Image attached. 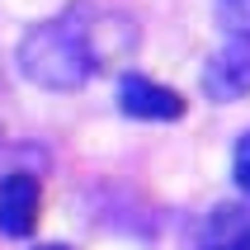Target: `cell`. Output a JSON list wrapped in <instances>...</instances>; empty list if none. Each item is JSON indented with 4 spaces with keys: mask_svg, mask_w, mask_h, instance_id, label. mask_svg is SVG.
<instances>
[{
    "mask_svg": "<svg viewBox=\"0 0 250 250\" xmlns=\"http://www.w3.org/2000/svg\"><path fill=\"white\" fill-rule=\"evenodd\" d=\"M137 28L123 14L95 10V5H71L57 19H42L19 38L14 47V66L28 85L52 90V95H71L90 85L95 71L132 52Z\"/></svg>",
    "mask_w": 250,
    "mask_h": 250,
    "instance_id": "cell-1",
    "label": "cell"
},
{
    "mask_svg": "<svg viewBox=\"0 0 250 250\" xmlns=\"http://www.w3.org/2000/svg\"><path fill=\"white\" fill-rule=\"evenodd\" d=\"M33 250H71L66 241H42V246H33Z\"/></svg>",
    "mask_w": 250,
    "mask_h": 250,
    "instance_id": "cell-8",
    "label": "cell"
},
{
    "mask_svg": "<svg viewBox=\"0 0 250 250\" xmlns=\"http://www.w3.org/2000/svg\"><path fill=\"white\" fill-rule=\"evenodd\" d=\"M203 95L212 104H236V99L250 95V38L227 33V42L203 66Z\"/></svg>",
    "mask_w": 250,
    "mask_h": 250,
    "instance_id": "cell-2",
    "label": "cell"
},
{
    "mask_svg": "<svg viewBox=\"0 0 250 250\" xmlns=\"http://www.w3.org/2000/svg\"><path fill=\"white\" fill-rule=\"evenodd\" d=\"M194 250H250V203H217L198 227Z\"/></svg>",
    "mask_w": 250,
    "mask_h": 250,
    "instance_id": "cell-5",
    "label": "cell"
},
{
    "mask_svg": "<svg viewBox=\"0 0 250 250\" xmlns=\"http://www.w3.org/2000/svg\"><path fill=\"white\" fill-rule=\"evenodd\" d=\"M118 109L127 118H142V123H175V118H184V95L151 81V76L127 71L118 81Z\"/></svg>",
    "mask_w": 250,
    "mask_h": 250,
    "instance_id": "cell-3",
    "label": "cell"
},
{
    "mask_svg": "<svg viewBox=\"0 0 250 250\" xmlns=\"http://www.w3.org/2000/svg\"><path fill=\"white\" fill-rule=\"evenodd\" d=\"M231 175H236L241 194H250V132H241L236 151H231Z\"/></svg>",
    "mask_w": 250,
    "mask_h": 250,
    "instance_id": "cell-7",
    "label": "cell"
},
{
    "mask_svg": "<svg viewBox=\"0 0 250 250\" xmlns=\"http://www.w3.org/2000/svg\"><path fill=\"white\" fill-rule=\"evenodd\" d=\"M38 208H42V189L33 175L14 170V175L0 180V236L24 241L38 227Z\"/></svg>",
    "mask_w": 250,
    "mask_h": 250,
    "instance_id": "cell-4",
    "label": "cell"
},
{
    "mask_svg": "<svg viewBox=\"0 0 250 250\" xmlns=\"http://www.w3.org/2000/svg\"><path fill=\"white\" fill-rule=\"evenodd\" d=\"M217 19H222L227 33L250 38V0H217Z\"/></svg>",
    "mask_w": 250,
    "mask_h": 250,
    "instance_id": "cell-6",
    "label": "cell"
}]
</instances>
